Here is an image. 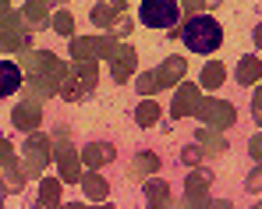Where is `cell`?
I'll list each match as a JSON object with an SVG mask.
<instances>
[{
	"mask_svg": "<svg viewBox=\"0 0 262 209\" xmlns=\"http://www.w3.org/2000/svg\"><path fill=\"white\" fill-rule=\"evenodd\" d=\"M21 75H25V99H36V103H43L50 96H57V89L64 82V75H68V64L57 57V53H50V50H21Z\"/></svg>",
	"mask_w": 262,
	"mask_h": 209,
	"instance_id": "obj_1",
	"label": "cell"
},
{
	"mask_svg": "<svg viewBox=\"0 0 262 209\" xmlns=\"http://www.w3.org/2000/svg\"><path fill=\"white\" fill-rule=\"evenodd\" d=\"M170 36L174 39H184V46L191 50V53H213V50H220V43H223V29H220V22L213 18V14H188L184 18V25L181 29H170Z\"/></svg>",
	"mask_w": 262,
	"mask_h": 209,
	"instance_id": "obj_2",
	"label": "cell"
},
{
	"mask_svg": "<svg viewBox=\"0 0 262 209\" xmlns=\"http://www.w3.org/2000/svg\"><path fill=\"white\" fill-rule=\"evenodd\" d=\"M21 170H25V177H43L46 163L53 160V142H50V135L46 131H29V138H25V145H21Z\"/></svg>",
	"mask_w": 262,
	"mask_h": 209,
	"instance_id": "obj_3",
	"label": "cell"
},
{
	"mask_svg": "<svg viewBox=\"0 0 262 209\" xmlns=\"http://www.w3.org/2000/svg\"><path fill=\"white\" fill-rule=\"evenodd\" d=\"M29 46H32V32H29L21 11L11 7L7 14H0V50H7V53H21V50H29Z\"/></svg>",
	"mask_w": 262,
	"mask_h": 209,
	"instance_id": "obj_4",
	"label": "cell"
},
{
	"mask_svg": "<svg viewBox=\"0 0 262 209\" xmlns=\"http://www.w3.org/2000/svg\"><path fill=\"white\" fill-rule=\"evenodd\" d=\"M50 142H53V160L60 167V181L64 184H78V177H82V156L68 142V128H57V135Z\"/></svg>",
	"mask_w": 262,
	"mask_h": 209,
	"instance_id": "obj_5",
	"label": "cell"
},
{
	"mask_svg": "<svg viewBox=\"0 0 262 209\" xmlns=\"http://www.w3.org/2000/svg\"><path fill=\"white\" fill-rule=\"evenodd\" d=\"M181 18L177 0H142L138 4V22L145 29H174Z\"/></svg>",
	"mask_w": 262,
	"mask_h": 209,
	"instance_id": "obj_6",
	"label": "cell"
},
{
	"mask_svg": "<svg viewBox=\"0 0 262 209\" xmlns=\"http://www.w3.org/2000/svg\"><path fill=\"white\" fill-rule=\"evenodd\" d=\"M195 117L202 121V124L209 128H234L237 121V110H234V103H227V99H199V107H195Z\"/></svg>",
	"mask_w": 262,
	"mask_h": 209,
	"instance_id": "obj_7",
	"label": "cell"
},
{
	"mask_svg": "<svg viewBox=\"0 0 262 209\" xmlns=\"http://www.w3.org/2000/svg\"><path fill=\"white\" fill-rule=\"evenodd\" d=\"M106 60H110V78H114V82H117V85L131 82V75H135V68H138V53H135V46L114 39Z\"/></svg>",
	"mask_w": 262,
	"mask_h": 209,
	"instance_id": "obj_8",
	"label": "cell"
},
{
	"mask_svg": "<svg viewBox=\"0 0 262 209\" xmlns=\"http://www.w3.org/2000/svg\"><path fill=\"white\" fill-rule=\"evenodd\" d=\"M209 184H213V170H206L202 163L191 167L188 177H184V202L188 206H209L213 202L209 199Z\"/></svg>",
	"mask_w": 262,
	"mask_h": 209,
	"instance_id": "obj_9",
	"label": "cell"
},
{
	"mask_svg": "<svg viewBox=\"0 0 262 209\" xmlns=\"http://www.w3.org/2000/svg\"><path fill=\"white\" fill-rule=\"evenodd\" d=\"M114 36H71V60H106Z\"/></svg>",
	"mask_w": 262,
	"mask_h": 209,
	"instance_id": "obj_10",
	"label": "cell"
},
{
	"mask_svg": "<svg viewBox=\"0 0 262 209\" xmlns=\"http://www.w3.org/2000/svg\"><path fill=\"white\" fill-rule=\"evenodd\" d=\"M199 85L195 82H177V92H174V103H170V117L174 121H181V117H191L195 114V107H199Z\"/></svg>",
	"mask_w": 262,
	"mask_h": 209,
	"instance_id": "obj_11",
	"label": "cell"
},
{
	"mask_svg": "<svg viewBox=\"0 0 262 209\" xmlns=\"http://www.w3.org/2000/svg\"><path fill=\"white\" fill-rule=\"evenodd\" d=\"M11 124L18 128V131H36V128H43V103H36V99L18 103V107L11 110Z\"/></svg>",
	"mask_w": 262,
	"mask_h": 209,
	"instance_id": "obj_12",
	"label": "cell"
},
{
	"mask_svg": "<svg viewBox=\"0 0 262 209\" xmlns=\"http://www.w3.org/2000/svg\"><path fill=\"white\" fill-rule=\"evenodd\" d=\"M195 145H199L202 160H216V156H223V153H227V138L220 135L216 128H209V124L195 131Z\"/></svg>",
	"mask_w": 262,
	"mask_h": 209,
	"instance_id": "obj_13",
	"label": "cell"
},
{
	"mask_svg": "<svg viewBox=\"0 0 262 209\" xmlns=\"http://www.w3.org/2000/svg\"><path fill=\"white\" fill-rule=\"evenodd\" d=\"M114 156H117V149L110 145V142H89L85 149H82V167L85 170H103L114 163Z\"/></svg>",
	"mask_w": 262,
	"mask_h": 209,
	"instance_id": "obj_14",
	"label": "cell"
},
{
	"mask_svg": "<svg viewBox=\"0 0 262 209\" xmlns=\"http://www.w3.org/2000/svg\"><path fill=\"white\" fill-rule=\"evenodd\" d=\"M21 188H25V170H21V160H18V156H7V160L0 163V192L14 195V192H21Z\"/></svg>",
	"mask_w": 262,
	"mask_h": 209,
	"instance_id": "obj_15",
	"label": "cell"
},
{
	"mask_svg": "<svg viewBox=\"0 0 262 209\" xmlns=\"http://www.w3.org/2000/svg\"><path fill=\"white\" fill-rule=\"evenodd\" d=\"M156 71V82H160V89H170V85H177L184 75H188V60L184 57H167L160 68H152Z\"/></svg>",
	"mask_w": 262,
	"mask_h": 209,
	"instance_id": "obj_16",
	"label": "cell"
},
{
	"mask_svg": "<svg viewBox=\"0 0 262 209\" xmlns=\"http://www.w3.org/2000/svg\"><path fill=\"white\" fill-rule=\"evenodd\" d=\"M21 18H25L29 32L46 29V25H50V4H46V0H25V4H21Z\"/></svg>",
	"mask_w": 262,
	"mask_h": 209,
	"instance_id": "obj_17",
	"label": "cell"
},
{
	"mask_svg": "<svg viewBox=\"0 0 262 209\" xmlns=\"http://www.w3.org/2000/svg\"><path fill=\"white\" fill-rule=\"evenodd\" d=\"M25 82V75H21V68L14 64V60H0V99H7V96H14L18 89Z\"/></svg>",
	"mask_w": 262,
	"mask_h": 209,
	"instance_id": "obj_18",
	"label": "cell"
},
{
	"mask_svg": "<svg viewBox=\"0 0 262 209\" xmlns=\"http://www.w3.org/2000/svg\"><path fill=\"white\" fill-rule=\"evenodd\" d=\"M82 188H85V195L92 202H106V195H110V184H106V177L99 174V170H82Z\"/></svg>",
	"mask_w": 262,
	"mask_h": 209,
	"instance_id": "obj_19",
	"label": "cell"
},
{
	"mask_svg": "<svg viewBox=\"0 0 262 209\" xmlns=\"http://www.w3.org/2000/svg\"><path fill=\"white\" fill-rule=\"evenodd\" d=\"M68 75H71L75 82H82L89 92H92L96 82H99V64H96V60H75V64L68 68Z\"/></svg>",
	"mask_w": 262,
	"mask_h": 209,
	"instance_id": "obj_20",
	"label": "cell"
},
{
	"mask_svg": "<svg viewBox=\"0 0 262 209\" xmlns=\"http://www.w3.org/2000/svg\"><path fill=\"white\" fill-rule=\"evenodd\" d=\"M160 167H163V160H160L152 149H145V153H138V156L131 160L128 174H131V177H149V174H156Z\"/></svg>",
	"mask_w": 262,
	"mask_h": 209,
	"instance_id": "obj_21",
	"label": "cell"
},
{
	"mask_svg": "<svg viewBox=\"0 0 262 209\" xmlns=\"http://www.w3.org/2000/svg\"><path fill=\"white\" fill-rule=\"evenodd\" d=\"M259 75H262V60L259 53H252V57H241V64H237V85H259Z\"/></svg>",
	"mask_w": 262,
	"mask_h": 209,
	"instance_id": "obj_22",
	"label": "cell"
},
{
	"mask_svg": "<svg viewBox=\"0 0 262 209\" xmlns=\"http://www.w3.org/2000/svg\"><path fill=\"white\" fill-rule=\"evenodd\" d=\"M156 121H160V103H156L152 96H145V99L135 107V124L138 128H152Z\"/></svg>",
	"mask_w": 262,
	"mask_h": 209,
	"instance_id": "obj_23",
	"label": "cell"
},
{
	"mask_svg": "<svg viewBox=\"0 0 262 209\" xmlns=\"http://www.w3.org/2000/svg\"><path fill=\"white\" fill-rule=\"evenodd\" d=\"M60 188H64V181H57V177H39V206H60Z\"/></svg>",
	"mask_w": 262,
	"mask_h": 209,
	"instance_id": "obj_24",
	"label": "cell"
},
{
	"mask_svg": "<svg viewBox=\"0 0 262 209\" xmlns=\"http://www.w3.org/2000/svg\"><path fill=\"white\" fill-rule=\"evenodd\" d=\"M142 192H145V202H149V206H167V202H170V184H167V181H156V177H152V181H145Z\"/></svg>",
	"mask_w": 262,
	"mask_h": 209,
	"instance_id": "obj_25",
	"label": "cell"
},
{
	"mask_svg": "<svg viewBox=\"0 0 262 209\" xmlns=\"http://www.w3.org/2000/svg\"><path fill=\"white\" fill-rule=\"evenodd\" d=\"M227 78V68L220 64V60H209L206 68H202V78H199V89H220Z\"/></svg>",
	"mask_w": 262,
	"mask_h": 209,
	"instance_id": "obj_26",
	"label": "cell"
},
{
	"mask_svg": "<svg viewBox=\"0 0 262 209\" xmlns=\"http://www.w3.org/2000/svg\"><path fill=\"white\" fill-rule=\"evenodd\" d=\"M50 25H53V32H57V36H64V39H71V36H75V14H71V11H64V7L50 18Z\"/></svg>",
	"mask_w": 262,
	"mask_h": 209,
	"instance_id": "obj_27",
	"label": "cell"
},
{
	"mask_svg": "<svg viewBox=\"0 0 262 209\" xmlns=\"http://www.w3.org/2000/svg\"><path fill=\"white\" fill-rule=\"evenodd\" d=\"M117 14H121V11H114V7H106V4L99 0V4L92 7V14H89V18H92V25H99V29H110V22H114Z\"/></svg>",
	"mask_w": 262,
	"mask_h": 209,
	"instance_id": "obj_28",
	"label": "cell"
},
{
	"mask_svg": "<svg viewBox=\"0 0 262 209\" xmlns=\"http://www.w3.org/2000/svg\"><path fill=\"white\" fill-rule=\"evenodd\" d=\"M135 89H138L142 96H156V92H160L156 71H145V75H138V78H135Z\"/></svg>",
	"mask_w": 262,
	"mask_h": 209,
	"instance_id": "obj_29",
	"label": "cell"
},
{
	"mask_svg": "<svg viewBox=\"0 0 262 209\" xmlns=\"http://www.w3.org/2000/svg\"><path fill=\"white\" fill-rule=\"evenodd\" d=\"M181 163H184V167H199V163H202L199 145H184V149H181Z\"/></svg>",
	"mask_w": 262,
	"mask_h": 209,
	"instance_id": "obj_30",
	"label": "cell"
},
{
	"mask_svg": "<svg viewBox=\"0 0 262 209\" xmlns=\"http://www.w3.org/2000/svg\"><path fill=\"white\" fill-rule=\"evenodd\" d=\"M106 32H114V36H128V32H131V18H124V11H121V14L110 22V29H106Z\"/></svg>",
	"mask_w": 262,
	"mask_h": 209,
	"instance_id": "obj_31",
	"label": "cell"
},
{
	"mask_svg": "<svg viewBox=\"0 0 262 209\" xmlns=\"http://www.w3.org/2000/svg\"><path fill=\"white\" fill-rule=\"evenodd\" d=\"M259 184H262V170L255 167V170H252V177H248V192H252V195H259V192H262Z\"/></svg>",
	"mask_w": 262,
	"mask_h": 209,
	"instance_id": "obj_32",
	"label": "cell"
},
{
	"mask_svg": "<svg viewBox=\"0 0 262 209\" xmlns=\"http://www.w3.org/2000/svg\"><path fill=\"white\" fill-rule=\"evenodd\" d=\"M177 7L184 14H195V11H202V0H177Z\"/></svg>",
	"mask_w": 262,
	"mask_h": 209,
	"instance_id": "obj_33",
	"label": "cell"
},
{
	"mask_svg": "<svg viewBox=\"0 0 262 209\" xmlns=\"http://www.w3.org/2000/svg\"><path fill=\"white\" fill-rule=\"evenodd\" d=\"M252 114H255V121L262 117V92H255V99H252Z\"/></svg>",
	"mask_w": 262,
	"mask_h": 209,
	"instance_id": "obj_34",
	"label": "cell"
},
{
	"mask_svg": "<svg viewBox=\"0 0 262 209\" xmlns=\"http://www.w3.org/2000/svg\"><path fill=\"white\" fill-rule=\"evenodd\" d=\"M248 149H252V156H255V160H259V156H262V138H259V135L252 138V145H248Z\"/></svg>",
	"mask_w": 262,
	"mask_h": 209,
	"instance_id": "obj_35",
	"label": "cell"
},
{
	"mask_svg": "<svg viewBox=\"0 0 262 209\" xmlns=\"http://www.w3.org/2000/svg\"><path fill=\"white\" fill-rule=\"evenodd\" d=\"M103 4L114 7V11H124V7H128V0H103Z\"/></svg>",
	"mask_w": 262,
	"mask_h": 209,
	"instance_id": "obj_36",
	"label": "cell"
},
{
	"mask_svg": "<svg viewBox=\"0 0 262 209\" xmlns=\"http://www.w3.org/2000/svg\"><path fill=\"white\" fill-rule=\"evenodd\" d=\"M11 11V0H0V14H7Z\"/></svg>",
	"mask_w": 262,
	"mask_h": 209,
	"instance_id": "obj_37",
	"label": "cell"
},
{
	"mask_svg": "<svg viewBox=\"0 0 262 209\" xmlns=\"http://www.w3.org/2000/svg\"><path fill=\"white\" fill-rule=\"evenodd\" d=\"M46 4H50V7H64L68 0H46Z\"/></svg>",
	"mask_w": 262,
	"mask_h": 209,
	"instance_id": "obj_38",
	"label": "cell"
},
{
	"mask_svg": "<svg viewBox=\"0 0 262 209\" xmlns=\"http://www.w3.org/2000/svg\"><path fill=\"white\" fill-rule=\"evenodd\" d=\"M202 7H220V0H202Z\"/></svg>",
	"mask_w": 262,
	"mask_h": 209,
	"instance_id": "obj_39",
	"label": "cell"
}]
</instances>
